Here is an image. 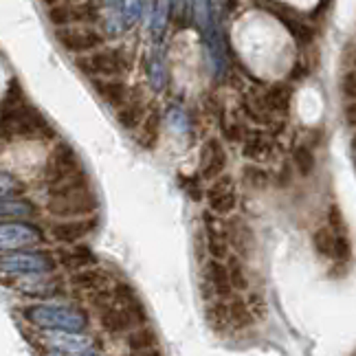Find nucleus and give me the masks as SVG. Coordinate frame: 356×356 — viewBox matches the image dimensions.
Masks as SVG:
<instances>
[{
	"instance_id": "obj_1",
	"label": "nucleus",
	"mask_w": 356,
	"mask_h": 356,
	"mask_svg": "<svg viewBox=\"0 0 356 356\" xmlns=\"http://www.w3.org/2000/svg\"><path fill=\"white\" fill-rule=\"evenodd\" d=\"M53 128L44 115L33 104L26 102L18 81H11L7 97L0 102V139H31V136H51Z\"/></svg>"
},
{
	"instance_id": "obj_2",
	"label": "nucleus",
	"mask_w": 356,
	"mask_h": 356,
	"mask_svg": "<svg viewBox=\"0 0 356 356\" xmlns=\"http://www.w3.org/2000/svg\"><path fill=\"white\" fill-rule=\"evenodd\" d=\"M24 317L33 325L44 327V330H58V332H79L86 327V317L75 308L68 306H49V304H35L24 310Z\"/></svg>"
},
{
	"instance_id": "obj_3",
	"label": "nucleus",
	"mask_w": 356,
	"mask_h": 356,
	"mask_svg": "<svg viewBox=\"0 0 356 356\" xmlns=\"http://www.w3.org/2000/svg\"><path fill=\"white\" fill-rule=\"evenodd\" d=\"M77 66L95 79H113L126 73L128 58L121 49H97L77 58Z\"/></svg>"
},
{
	"instance_id": "obj_4",
	"label": "nucleus",
	"mask_w": 356,
	"mask_h": 356,
	"mask_svg": "<svg viewBox=\"0 0 356 356\" xmlns=\"http://www.w3.org/2000/svg\"><path fill=\"white\" fill-rule=\"evenodd\" d=\"M81 174H86V172L81 170V161H79L75 149L68 143H60L51 152V156L47 159L44 183L49 189L56 187V185H62L66 181H73V178H77Z\"/></svg>"
},
{
	"instance_id": "obj_5",
	"label": "nucleus",
	"mask_w": 356,
	"mask_h": 356,
	"mask_svg": "<svg viewBox=\"0 0 356 356\" xmlns=\"http://www.w3.org/2000/svg\"><path fill=\"white\" fill-rule=\"evenodd\" d=\"M97 207V200H95L90 185H81L68 191H60V194H51L49 198V211L53 216H84L90 213Z\"/></svg>"
},
{
	"instance_id": "obj_6",
	"label": "nucleus",
	"mask_w": 356,
	"mask_h": 356,
	"mask_svg": "<svg viewBox=\"0 0 356 356\" xmlns=\"http://www.w3.org/2000/svg\"><path fill=\"white\" fill-rule=\"evenodd\" d=\"M56 40L73 56H86V53L97 51L104 44L99 31H95L88 24H73V26H58Z\"/></svg>"
},
{
	"instance_id": "obj_7",
	"label": "nucleus",
	"mask_w": 356,
	"mask_h": 356,
	"mask_svg": "<svg viewBox=\"0 0 356 356\" xmlns=\"http://www.w3.org/2000/svg\"><path fill=\"white\" fill-rule=\"evenodd\" d=\"M56 262L47 253H29V251H11L0 255V270L11 275H38V273H51Z\"/></svg>"
},
{
	"instance_id": "obj_8",
	"label": "nucleus",
	"mask_w": 356,
	"mask_h": 356,
	"mask_svg": "<svg viewBox=\"0 0 356 356\" xmlns=\"http://www.w3.org/2000/svg\"><path fill=\"white\" fill-rule=\"evenodd\" d=\"M42 240V231L29 222L18 220H5L0 222V251H13L24 249V246H33Z\"/></svg>"
},
{
	"instance_id": "obj_9",
	"label": "nucleus",
	"mask_w": 356,
	"mask_h": 356,
	"mask_svg": "<svg viewBox=\"0 0 356 356\" xmlns=\"http://www.w3.org/2000/svg\"><path fill=\"white\" fill-rule=\"evenodd\" d=\"M99 18V9L95 3H64L58 7H49V20L56 26L90 24Z\"/></svg>"
},
{
	"instance_id": "obj_10",
	"label": "nucleus",
	"mask_w": 356,
	"mask_h": 356,
	"mask_svg": "<svg viewBox=\"0 0 356 356\" xmlns=\"http://www.w3.org/2000/svg\"><path fill=\"white\" fill-rule=\"evenodd\" d=\"M44 273H38V275H16V280H9L7 286L16 289L22 295L29 297H51L58 293V282L56 280H47L42 277Z\"/></svg>"
},
{
	"instance_id": "obj_11",
	"label": "nucleus",
	"mask_w": 356,
	"mask_h": 356,
	"mask_svg": "<svg viewBox=\"0 0 356 356\" xmlns=\"http://www.w3.org/2000/svg\"><path fill=\"white\" fill-rule=\"evenodd\" d=\"M95 227H97V222H95L92 218H77V220L60 222L53 229V236L62 242H77L79 238H84L90 231H95Z\"/></svg>"
},
{
	"instance_id": "obj_12",
	"label": "nucleus",
	"mask_w": 356,
	"mask_h": 356,
	"mask_svg": "<svg viewBox=\"0 0 356 356\" xmlns=\"http://www.w3.org/2000/svg\"><path fill=\"white\" fill-rule=\"evenodd\" d=\"M95 90L99 92V97H104L111 106L123 108L128 102V86L119 79H95Z\"/></svg>"
},
{
	"instance_id": "obj_13",
	"label": "nucleus",
	"mask_w": 356,
	"mask_h": 356,
	"mask_svg": "<svg viewBox=\"0 0 356 356\" xmlns=\"http://www.w3.org/2000/svg\"><path fill=\"white\" fill-rule=\"evenodd\" d=\"M35 213V207L24 198H0V218H29Z\"/></svg>"
},
{
	"instance_id": "obj_14",
	"label": "nucleus",
	"mask_w": 356,
	"mask_h": 356,
	"mask_svg": "<svg viewBox=\"0 0 356 356\" xmlns=\"http://www.w3.org/2000/svg\"><path fill=\"white\" fill-rule=\"evenodd\" d=\"M22 191H24V185L16 176L0 172V198H16L22 194Z\"/></svg>"
},
{
	"instance_id": "obj_15",
	"label": "nucleus",
	"mask_w": 356,
	"mask_h": 356,
	"mask_svg": "<svg viewBox=\"0 0 356 356\" xmlns=\"http://www.w3.org/2000/svg\"><path fill=\"white\" fill-rule=\"evenodd\" d=\"M62 262L66 264V266H71V268H81V266H90V264H95V255L88 251V249H75L73 253H64L62 255Z\"/></svg>"
},
{
	"instance_id": "obj_16",
	"label": "nucleus",
	"mask_w": 356,
	"mask_h": 356,
	"mask_svg": "<svg viewBox=\"0 0 356 356\" xmlns=\"http://www.w3.org/2000/svg\"><path fill=\"white\" fill-rule=\"evenodd\" d=\"M152 343H154V339H152V334H147V332H132L128 337V346L132 350H147Z\"/></svg>"
},
{
	"instance_id": "obj_17",
	"label": "nucleus",
	"mask_w": 356,
	"mask_h": 356,
	"mask_svg": "<svg viewBox=\"0 0 356 356\" xmlns=\"http://www.w3.org/2000/svg\"><path fill=\"white\" fill-rule=\"evenodd\" d=\"M286 3L297 5V7H308V5H314V3H317V0H286Z\"/></svg>"
},
{
	"instance_id": "obj_18",
	"label": "nucleus",
	"mask_w": 356,
	"mask_h": 356,
	"mask_svg": "<svg viewBox=\"0 0 356 356\" xmlns=\"http://www.w3.org/2000/svg\"><path fill=\"white\" fill-rule=\"evenodd\" d=\"M47 7H58V5H64V3H71V0H42Z\"/></svg>"
},
{
	"instance_id": "obj_19",
	"label": "nucleus",
	"mask_w": 356,
	"mask_h": 356,
	"mask_svg": "<svg viewBox=\"0 0 356 356\" xmlns=\"http://www.w3.org/2000/svg\"><path fill=\"white\" fill-rule=\"evenodd\" d=\"M81 356H102V354H97V352H84Z\"/></svg>"
}]
</instances>
